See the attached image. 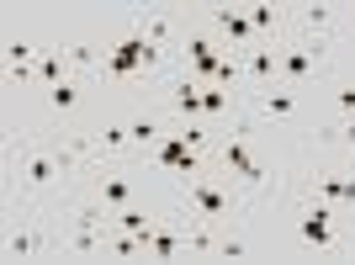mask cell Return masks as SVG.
Returning a JSON list of instances; mask_svg holds the SVG:
<instances>
[{
  "label": "cell",
  "instance_id": "9",
  "mask_svg": "<svg viewBox=\"0 0 355 265\" xmlns=\"http://www.w3.org/2000/svg\"><path fill=\"white\" fill-rule=\"evenodd\" d=\"M85 144H90V154H122V148L133 144V132L122 128V122H106V128L85 132Z\"/></svg>",
  "mask_w": 355,
  "mask_h": 265
},
{
  "label": "cell",
  "instance_id": "11",
  "mask_svg": "<svg viewBox=\"0 0 355 265\" xmlns=\"http://www.w3.org/2000/svg\"><path fill=\"white\" fill-rule=\"evenodd\" d=\"M302 27H308V37H329V32H334V22H340V16H334V6H324V0H313V6H302Z\"/></svg>",
  "mask_w": 355,
  "mask_h": 265
},
{
  "label": "cell",
  "instance_id": "23",
  "mask_svg": "<svg viewBox=\"0 0 355 265\" xmlns=\"http://www.w3.org/2000/svg\"><path fill=\"white\" fill-rule=\"evenodd\" d=\"M334 112H340V117H355V85L334 90Z\"/></svg>",
  "mask_w": 355,
  "mask_h": 265
},
{
  "label": "cell",
  "instance_id": "7",
  "mask_svg": "<svg viewBox=\"0 0 355 265\" xmlns=\"http://www.w3.org/2000/svg\"><path fill=\"white\" fill-rule=\"evenodd\" d=\"M254 106L266 122H282V117H297V90L292 85H270V90H254Z\"/></svg>",
  "mask_w": 355,
  "mask_h": 265
},
{
  "label": "cell",
  "instance_id": "5",
  "mask_svg": "<svg viewBox=\"0 0 355 265\" xmlns=\"http://www.w3.org/2000/svg\"><path fill=\"white\" fill-rule=\"evenodd\" d=\"M334 218H340V207H334V202H313L308 212H302V223H297V228H302V239H308V244L334 250Z\"/></svg>",
  "mask_w": 355,
  "mask_h": 265
},
{
  "label": "cell",
  "instance_id": "3",
  "mask_svg": "<svg viewBox=\"0 0 355 265\" xmlns=\"http://www.w3.org/2000/svg\"><path fill=\"white\" fill-rule=\"evenodd\" d=\"M59 176H69V170H64V144L32 148L27 160H21V191H48Z\"/></svg>",
  "mask_w": 355,
  "mask_h": 265
},
{
  "label": "cell",
  "instance_id": "12",
  "mask_svg": "<svg viewBox=\"0 0 355 265\" xmlns=\"http://www.w3.org/2000/svg\"><path fill=\"white\" fill-rule=\"evenodd\" d=\"M138 32H144L154 48H164V43H175V22L164 11H148V16H138Z\"/></svg>",
  "mask_w": 355,
  "mask_h": 265
},
{
  "label": "cell",
  "instance_id": "2",
  "mask_svg": "<svg viewBox=\"0 0 355 265\" xmlns=\"http://www.w3.org/2000/svg\"><path fill=\"white\" fill-rule=\"evenodd\" d=\"M186 207H196L202 223H228L234 218V191H223L207 176H196V180H186Z\"/></svg>",
  "mask_w": 355,
  "mask_h": 265
},
{
  "label": "cell",
  "instance_id": "19",
  "mask_svg": "<svg viewBox=\"0 0 355 265\" xmlns=\"http://www.w3.org/2000/svg\"><path fill=\"white\" fill-rule=\"evenodd\" d=\"M318 138H324V144H345L355 154V117H345L340 128H318Z\"/></svg>",
  "mask_w": 355,
  "mask_h": 265
},
{
  "label": "cell",
  "instance_id": "13",
  "mask_svg": "<svg viewBox=\"0 0 355 265\" xmlns=\"http://www.w3.org/2000/svg\"><path fill=\"white\" fill-rule=\"evenodd\" d=\"M228 106H234V90L228 85H202V122H207V128L228 112Z\"/></svg>",
  "mask_w": 355,
  "mask_h": 265
},
{
  "label": "cell",
  "instance_id": "14",
  "mask_svg": "<svg viewBox=\"0 0 355 265\" xmlns=\"http://www.w3.org/2000/svg\"><path fill=\"white\" fill-rule=\"evenodd\" d=\"M48 244L37 234H32V228H16L11 239H6V255H11V260H32V255H43Z\"/></svg>",
  "mask_w": 355,
  "mask_h": 265
},
{
  "label": "cell",
  "instance_id": "16",
  "mask_svg": "<svg viewBox=\"0 0 355 265\" xmlns=\"http://www.w3.org/2000/svg\"><path fill=\"white\" fill-rule=\"evenodd\" d=\"M48 106H53V112H74V106H80V80L64 74L59 85H48Z\"/></svg>",
  "mask_w": 355,
  "mask_h": 265
},
{
  "label": "cell",
  "instance_id": "20",
  "mask_svg": "<svg viewBox=\"0 0 355 265\" xmlns=\"http://www.w3.org/2000/svg\"><path fill=\"white\" fill-rule=\"evenodd\" d=\"M244 11H250L254 32H276V27H282V11H270V6H244Z\"/></svg>",
  "mask_w": 355,
  "mask_h": 265
},
{
  "label": "cell",
  "instance_id": "22",
  "mask_svg": "<svg viewBox=\"0 0 355 265\" xmlns=\"http://www.w3.org/2000/svg\"><path fill=\"white\" fill-rule=\"evenodd\" d=\"M218 255H223V260H244L250 244H244V239H218Z\"/></svg>",
  "mask_w": 355,
  "mask_h": 265
},
{
  "label": "cell",
  "instance_id": "15",
  "mask_svg": "<svg viewBox=\"0 0 355 265\" xmlns=\"http://www.w3.org/2000/svg\"><path fill=\"white\" fill-rule=\"evenodd\" d=\"M64 80V43L59 48H43V59H37V85H59Z\"/></svg>",
  "mask_w": 355,
  "mask_h": 265
},
{
  "label": "cell",
  "instance_id": "1",
  "mask_svg": "<svg viewBox=\"0 0 355 265\" xmlns=\"http://www.w3.org/2000/svg\"><path fill=\"white\" fill-rule=\"evenodd\" d=\"M324 64H329V37H297L282 48V85L302 90Z\"/></svg>",
  "mask_w": 355,
  "mask_h": 265
},
{
  "label": "cell",
  "instance_id": "21",
  "mask_svg": "<svg viewBox=\"0 0 355 265\" xmlns=\"http://www.w3.org/2000/svg\"><path fill=\"white\" fill-rule=\"evenodd\" d=\"M128 132H133V144H138V148L159 144V122H154V117H138V122H128Z\"/></svg>",
  "mask_w": 355,
  "mask_h": 265
},
{
  "label": "cell",
  "instance_id": "18",
  "mask_svg": "<svg viewBox=\"0 0 355 265\" xmlns=\"http://www.w3.org/2000/svg\"><path fill=\"white\" fill-rule=\"evenodd\" d=\"M64 59H69L74 69H96V64H101V59H96V48H90V43H64ZM101 69H106V64H101Z\"/></svg>",
  "mask_w": 355,
  "mask_h": 265
},
{
  "label": "cell",
  "instance_id": "17",
  "mask_svg": "<svg viewBox=\"0 0 355 265\" xmlns=\"http://www.w3.org/2000/svg\"><path fill=\"white\" fill-rule=\"evenodd\" d=\"M112 223H117L122 234H148V228H154V218H148L144 207H117V212H112Z\"/></svg>",
  "mask_w": 355,
  "mask_h": 265
},
{
  "label": "cell",
  "instance_id": "8",
  "mask_svg": "<svg viewBox=\"0 0 355 265\" xmlns=\"http://www.w3.org/2000/svg\"><path fill=\"white\" fill-rule=\"evenodd\" d=\"M170 106L186 122H202V80H170Z\"/></svg>",
  "mask_w": 355,
  "mask_h": 265
},
{
  "label": "cell",
  "instance_id": "4",
  "mask_svg": "<svg viewBox=\"0 0 355 265\" xmlns=\"http://www.w3.org/2000/svg\"><path fill=\"white\" fill-rule=\"evenodd\" d=\"M212 22H218V32L228 43H239L234 53H250V48L260 43V32L250 27V11H244V6H212Z\"/></svg>",
  "mask_w": 355,
  "mask_h": 265
},
{
  "label": "cell",
  "instance_id": "10",
  "mask_svg": "<svg viewBox=\"0 0 355 265\" xmlns=\"http://www.w3.org/2000/svg\"><path fill=\"white\" fill-rule=\"evenodd\" d=\"M101 202L117 212V207H133V180H128V170H112V176H101Z\"/></svg>",
  "mask_w": 355,
  "mask_h": 265
},
{
  "label": "cell",
  "instance_id": "6",
  "mask_svg": "<svg viewBox=\"0 0 355 265\" xmlns=\"http://www.w3.org/2000/svg\"><path fill=\"white\" fill-rule=\"evenodd\" d=\"M218 160H223V170H234L244 186H260V180H266V164H260L250 148H244V138H228V144L218 148Z\"/></svg>",
  "mask_w": 355,
  "mask_h": 265
}]
</instances>
